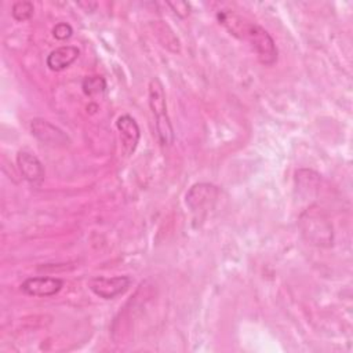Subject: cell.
<instances>
[{"label": "cell", "mask_w": 353, "mask_h": 353, "mask_svg": "<svg viewBox=\"0 0 353 353\" xmlns=\"http://www.w3.org/2000/svg\"><path fill=\"white\" fill-rule=\"evenodd\" d=\"M219 189L207 182L194 183L186 193L185 203L192 211H203L207 207H211L216 200Z\"/></svg>", "instance_id": "obj_6"}, {"label": "cell", "mask_w": 353, "mask_h": 353, "mask_svg": "<svg viewBox=\"0 0 353 353\" xmlns=\"http://www.w3.org/2000/svg\"><path fill=\"white\" fill-rule=\"evenodd\" d=\"M132 279L130 276L103 277L95 276L88 280V288L102 299H113L124 294L131 285Z\"/></svg>", "instance_id": "obj_4"}, {"label": "cell", "mask_w": 353, "mask_h": 353, "mask_svg": "<svg viewBox=\"0 0 353 353\" xmlns=\"http://www.w3.org/2000/svg\"><path fill=\"white\" fill-rule=\"evenodd\" d=\"M33 11H34V6L32 1H28V0L15 1L11 7V15L18 22L30 19L33 15Z\"/></svg>", "instance_id": "obj_12"}, {"label": "cell", "mask_w": 353, "mask_h": 353, "mask_svg": "<svg viewBox=\"0 0 353 353\" xmlns=\"http://www.w3.org/2000/svg\"><path fill=\"white\" fill-rule=\"evenodd\" d=\"M149 106L156 120V134L160 143L163 146H171L174 142V128L167 113L164 88L157 77H153L149 81Z\"/></svg>", "instance_id": "obj_2"}, {"label": "cell", "mask_w": 353, "mask_h": 353, "mask_svg": "<svg viewBox=\"0 0 353 353\" xmlns=\"http://www.w3.org/2000/svg\"><path fill=\"white\" fill-rule=\"evenodd\" d=\"M302 234L307 241L319 247H330L332 244V226L328 219L317 211L307 210L301 216Z\"/></svg>", "instance_id": "obj_3"}, {"label": "cell", "mask_w": 353, "mask_h": 353, "mask_svg": "<svg viewBox=\"0 0 353 353\" xmlns=\"http://www.w3.org/2000/svg\"><path fill=\"white\" fill-rule=\"evenodd\" d=\"M17 164L18 168L22 174V176L33 183V185H39L43 182L44 179V167L41 164V161L32 153L29 152H19L17 154Z\"/></svg>", "instance_id": "obj_9"}, {"label": "cell", "mask_w": 353, "mask_h": 353, "mask_svg": "<svg viewBox=\"0 0 353 353\" xmlns=\"http://www.w3.org/2000/svg\"><path fill=\"white\" fill-rule=\"evenodd\" d=\"M73 34V29L68 22H58L54 28H52V36L57 40H66Z\"/></svg>", "instance_id": "obj_13"}, {"label": "cell", "mask_w": 353, "mask_h": 353, "mask_svg": "<svg viewBox=\"0 0 353 353\" xmlns=\"http://www.w3.org/2000/svg\"><path fill=\"white\" fill-rule=\"evenodd\" d=\"M116 127L120 132V138H121V143H123V150L127 156L132 154L134 150L137 149V145L139 142V137H141V131H139V125L135 121V119L130 114H121L117 121H116Z\"/></svg>", "instance_id": "obj_8"}, {"label": "cell", "mask_w": 353, "mask_h": 353, "mask_svg": "<svg viewBox=\"0 0 353 353\" xmlns=\"http://www.w3.org/2000/svg\"><path fill=\"white\" fill-rule=\"evenodd\" d=\"M83 92L88 97H94L98 94H102L106 90V80L102 76H87L83 79L81 83Z\"/></svg>", "instance_id": "obj_11"}, {"label": "cell", "mask_w": 353, "mask_h": 353, "mask_svg": "<svg viewBox=\"0 0 353 353\" xmlns=\"http://www.w3.org/2000/svg\"><path fill=\"white\" fill-rule=\"evenodd\" d=\"M63 287V280L50 276L29 277L21 284L23 294L29 296H52Z\"/></svg>", "instance_id": "obj_7"}, {"label": "cell", "mask_w": 353, "mask_h": 353, "mask_svg": "<svg viewBox=\"0 0 353 353\" xmlns=\"http://www.w3.org/2000/svg\"><path fill=\"white\" fill-rule=\"evenodd\" d=\"M80 55V50L76 46H61L52 50L47 58L46 65L52 72H61L69 68Z\"/></svg>", "instance_id": "obj_10"}, {"label": "cell", "mask_w": 353, "mask_h": 353, "mask_svg": "<svg viewBox=\"0 0 353 353\" xmlns=\"http://www.w3.org/2000/svg\"><path fill=\"white\" fill-rule=\"evenodd\" d=\"M30 132L32 135L39 139L41 143L51 145V146H65L70 142L69 137L63 130L54 125L52 123L41 119L34 117L30 120Z\"/></svg>", "instance_id": "obj_5"}, {"label": "cell", "mask_w": 353, "mask_h": 353, "mask_svg": "<svg viewBox=\"0 0 353 353\" xmlns=\"http://www.w3.org/2000/svg\"><path fill=\"white\" fill-rule=\"evenodd\" d=\"M167 6L181 18H186L190 12V7L186 1H168Z\"/></svg>", "instance_id": "obj_14"}, {"label": "cell", "mask_w": 353, "mask_h": 353, "mask_svg": "<svg viewBox=\"0 0 353 353\" xmlns=\"http://www.w3.org/2000/svg\"><path fill=\"white\" fill-rule=\"evenodd\" d=\"M230 34L245 40L254 50L258 61L265 66H272L277 61V47L270 33L255 22L243 19L240 15L230 11H221L216 15Z\"/></svg>", "instance_id": "obj_1"}]
</instances>
